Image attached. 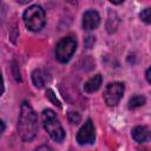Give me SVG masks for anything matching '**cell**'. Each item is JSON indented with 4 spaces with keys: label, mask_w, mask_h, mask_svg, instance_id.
<instances>
[{
    "label": "cell",
    "mask_w": 151,
    "mask_h": 151,
    "mask_svg": "<svg viewBox=\"0 0 151 151\" xmlns=\"http://www.w3.org/2000/svg\"><path fill=\"white\" fill-rule=\"evenodd\" d=\"M145 77H146V80L151 84V66L146 70V73H145Z\"/></svg>",
    "instance_id": "18"
},
{
    "label": "cell",
    "mask_w": 151,
    "mask_h": 151,
    "mask_svg": "<svg viewBox=\"0 0 151 151\" xmlns=\"http://www.w3.org/2000/svg\"><path fill=\"white\" fill-rule=\"evenodd\" d=\"M123 93H124V84L120 81H113L106 85L103 97L107 106H116L122 99Z\"/></svg>",
    "instance_id": "5"
},
{
    "label": "cell",
    "mask_w": 151,
    "mask_h": 151,
    "mask_svg": "<svg viewBox=\"0 0 151 151\" xmlns=\"http://www.w3.org/2000/svg\"><path fill=\"white\" fill-rule=\"evenodd\" d=\"M41 120H42V125L44 129L46 130V132L50 134V137L60 143L64 140L65 138V131L59 122V119L57 118V114L54 113V111L47 109L44 110L41 113Z\"/></svg>",
    "instance_id": "2"
},
{
    "label": "cell",
    "mask_w": 151,
    "mask_h": 151,
    "mask_svg": "<svg viewBox=\"0 0 151 151\" xmlns=\"http://www.w3.org/2000/svg\"><path fill=\"white\" fill-rule=\"evenodd\" d=\"M38 133V118L33 107L27 101H22L18 119V134L24 142H31Z\"/></svg>",
    "instance_id": "1"
},
{
    "label": "cell",
    "mask_w": 151,
    "mask_h": 151,
    "mask_svg": "<svg viewBox=\"0 0 151 151\" xmlns=\"http://www.w3.org/2000/svg\"><path fill=\"white\" fill-rule=\"evenodd\" d=\"M67 119H68V122H70L71 124H78V123L80 122L81 117H80V114H79L78 112H76V111H68V112H67Z\"/></svg>",
    "instance_id": "13"
},
{
    "label": "cell",
    "mask_w": 151,
    "mask_h": 151,
    "mask_svg": "<svg viewBox=\"0 0 151 151\" xmlns=\"http://www.w3.org/2000/svg\"><path fill=\"white\" fill-rule=\"evenodd\" d=\"M101 81H103L101 74H96V76L91 77L87 81H85V84H84V91L86 93H93V92L98 91L99 87H100V85H101Z\"/></svg>",
    "instance_id": "8"
},
{
    "label": "cell",
    "mask_w": 151,
    "mask_h": 151,
    "mask_svg": "<svg viewBox=\"0 0 151 151\" xmlns=\"http://www.w3.org/2000/svg\"><path fill=\"white\" fill-rule=\"evenodd\" d=\"M1 126H2V129H1V132H4V131H5V123H4V122H1Z\"/></svg>",
    "instance_id": "19"
},
{
    "label": "cell",
    "mask_w": 151,
    "mask_h": 151,
    "mask_svg": "<svg viewBox=\"0 0 151 151\" xmlns=\"http://www.w3.org/2000/svg\"><path fill=\"white\" fill-rule=\"evenodd\" d=\"M12 65H13V66H12V70H13V76H14V78H15L17 80H19V81H20V80H21V79H20V73H19V71L17 70L18 67H17L15 61H13V63H12Z\"/></svg>",
    "instance_id": "15"
},
{
    "label": "cell",
    "mask_w": 151,
    "mask_h": 151,
    "mask_svg": "<svg viewBox=\"0 0 151 151\" xmlns=\"http://www.w3.org/2000/svg\"><path fill=\"white\" fill-rule=\"evenodd\" d=\"M83 28L86 31H92L96 29L99 24H100V17L97 11L94 9H88L84 13L83 15Z\"/></svg>",
    "instance_id": "7"
},
{
    "label": "cell",
    "mask_w": 151,
    "mask_h": 151,
    "mask_svg": "<svg viewBox=\"0 0 151 151\" xmlns=\"http://www.w3.org/2000/svg\"><path fill=\"white\" fill-rule=\"evenodd\" d=\"M46 97L52 101V104H54L55 106H58V107H60L61 106V104H60V101H59V99L57 98V96L54 94V92L51 90V88H48L47 91H46Z\"/></svg>",
    "instance_id": "14"
},
{
    "label": "cell",
    "mask_w": 151,
    "mask_h": 151,
    "mask_svg": "<svg viewBox=\"0 0 151 151\" xmlns=\"http://www.w3.org/2000/svg\"><path fill=\"white\" fill-rule=\"evenodd\" d=\"M77 48V41L72 37L61 38L55 46V58L60 63H67Z\"/></svg>",
    "instance_id": "4"
},
{
    "label": "cell",
    "mask_w": 151,
    "mask_h": 151,
    "mask_svg": "<svg viewBox=\"0 0 151 151\" xmlns=\"http://www.w3.org/2000/svg\"><path fill=\"white\" fill-rule=\"evenodd\" d=\"M139 18H140L142 21H144L145 24H151V7L144 8V9L139 13Z\"/></svg>",
    "instance_id": "12"
},
{
    "label": "cell",
    "mask_w": 151,
    "mask_h": 151,
    "mask_svg": "<svg viewBox=\"0 0 151 151\" xmlns=\"http://www.w3.org/2000/svg\"><path fill=\"white\" fill-rule=\"evenodd\" d=\"M35 151H52V149H51L50 146H47V145H41V146H39Z\"/></svg>",
    "instance_id": "17"
},
{
    "label": "cell",
    "mask_w": 151,
    "mask_h": 151,
    "mask_svg": "<svg viewBox=\"0 0 151 151\" xmlns=\"http://www.w3.org/2000/svg\"><path fill=\"white\" fill-rule=\"evenodd\" d=\"M150 132L145 126H136L132 129V138L137 142V143H144L149 139L150 137Z\"/></svg>",
    "instance_id": "9"
},
{
    "label": "cell",
    "mask_w": 151,
    "mask_h": 151,
    "mask_svg": "<svg viewBox=\"0 0 151 151\" xmlns=\"http://www.w3.org/2000/svg\"><path fill=\"white\" fill-rule=\"evenodd\" d=\"M76 139L79 145H88L93 144L96 140V131H94V125L91 119H87L83 126L78 130Z\"/></svg>",
    "instance_id": "6"
},
{
    "label": "cell",
    "mask_w": 151,
    "mask_h": 151,
    "mask_svg": "<svg viewBox=\"0 0 151 151\" xmlns=\"http://www.w3.org/2000/svg\"><path fill=\"white\" fill-rule=\"evenodd\" d=\"M46 79H47L46 73L42 70H34L32 72V81H33L35 87H38V88L44 87V85L46 83Z\"/></svg>",
    "instance_id": "10"
},
{
    "label": "cell",
    "mask_w": 151,
    "mask_h": 151,
    "mask_svg": "<svg viewBox=\"0 0 151 151\" xmlns=\"http://www.w3.org/2000/svg\"><path fill=\"white\" fill-rule=\"evenodd\" d=\"M94 42V37H92V35H90V37H87L86 38V41H85V45H86V47H91V45Z\"/></svg>",
    "instance_id": "16"
},
{
    "label": "cell",
    "mask_w": 151,
    "mask_h": 151,
    "mask_svg": "<svg viewBox=\"0 0 151 151\" xmlns=\"http://www.w3.org/2000/svg\"><path fill=\"white\" fill-rule=\"evenodd\" d=\"M24 22L29 31H40L46 22V14L41 6L32 5L24 12Z\"/></svg>",
    "instance_id": "3"
},
{
    "label": "cell",
    "mask_w": 151,
    "mask_h": 151,
    "mask_svg": "<svg viewBox=\"0 0 151 151\" xmlns=\"http://www.w3.org/2000/svg\"><path fill=\"white\" fill-rule=\"evenodd\" d=\"M145 97L144 96H133L130 100H129V109L131 110H134V109H138L140 106H143L145 104Z\"/></svg>",
    "instance_id": "11"
}]
</instances>
